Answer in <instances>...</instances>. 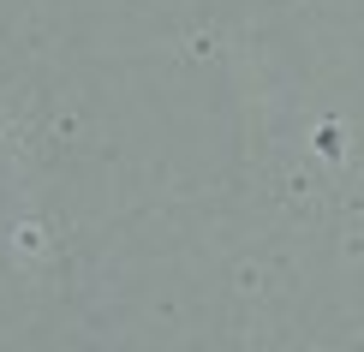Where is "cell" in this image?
<instances>
[]
</instances>
